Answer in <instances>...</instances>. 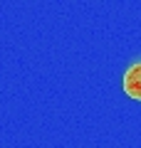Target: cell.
I'll return each mask as SVG.
<instances>
[{
	"instance_id": "6da1fadb",
	"label": "cell",
	"mask_w": 141,
	"mask_h": 148,
	"mask_svg": "<svg viewBox=\"0 0 141 148\" xmlns=\"http://www.w3.org/2000/svg\"><path fill=\"white\" fill-rule=\"evenodd\" d=\"M124 91L131 96V99H139L141 101V62L139 64H131L124 74Z\"/></svg>"
}]
</instances>
